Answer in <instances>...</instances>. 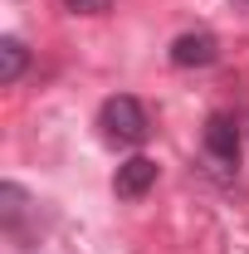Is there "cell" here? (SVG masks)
<instances>
[{
  "label": "cell",
  "instance_id": "8",
  "mask_svg": "<svg viewBox=\"0 0 249 254\" xmlns=\"http://www.w3.org/2000/svg\"><path fill=\"white\" fill-rule=\"evenodd\" d=\"M245 5H249V0H245Z\"/></svg>",
  "mask_w": 249,
  "mask_h": 254
},
{
  "label": "cell",
  "instance_id": "2",
  "mask_svg": "<svg viewBox=\"0 0 249 254\" xmlns=\"http://www.w3.org/2000/svg\"><path fill=\"white\" fill-rule=\"evenodd\" d=\"M205 157L220 176H230L240 166V123L230 113H210L205 118Z\"/></svg>",
  "mask_w": 249,
  "mask_h": 254
},
{
  "label": "cell",
  "instance_id": "6",
  "mask_svg": "<svg viewBox=\"0 0 249 254\" xmlns=\"http://www.w3.org/2000/svg\"><path fill=\"white\" fill-rule=\"evenodd\" d=\"M25 210H30V195L15 186V181H5V186H0V225L15 230V225L25 220Z\"/></svg>",
  "mask_w": 249,
  "mask_h": 254
},
{
  "label": "cell",
  "instance_id": "4",
  "mask_svg": "<svg viewBox=\"0 0 249 254\" xmlns=\"http://www.w3.org/2000/svg\"><path fill=\"white\" fill-rule=\"evenodd\" d=\"M152 186H156V161L152 157H127L123 166H118V176H113V190H118L123 200H142Z\"/></svg>",
  "mask_w": 249,
  "mask_h": 254
},
{
  "label": "cell",
  "instance_id": "1",
  "mask_svg": "<svg viewBox=\"0 0 249 254\" xmlns=\"http://www.w3.org/2000/svg\"><path fill=\"white\" fill-rule=\"evenodd\" d=\"M98 132H103V142H113V147H142L147 132H152V123H147V108L132 93H118V98H108V103L98 108Z\"/></svg>",
  "mask_w": 249,
  "mask_h": 254
},
{
  "label": "cell",
  "instance_id": "3",
  "mask_svg": "<svg viewBox=\"0 0 249 254\" xmlns=\"http://www.w3.org/2000/svg\"><path fill=\"white\" fill-rule=\"evenodd\" d=\"M215 59H220V39L210 30H190L171 44V64L176 68H210Z\"/></svg>",
  "mask_w": 249,
  "mask_h": 254
},
{
  "label": "cell",
  "instance_id": "5",
  "mask_svg": "<svg viewBox=\"0 0 249 254\" xmlns=\"http://www.w3.org/2000/svg\"><path fill=\"white\" fill-rule=\"evenodd\" d=\"M25 64H30L25 44H20L15 34H5V39H0V83H15V78L25 73Z\"/></svg>",
  "mask_w": 249,
  "mask_h": 254
},
{
  "label": "cell",
  "instance_id": "7",
  "mask_svg": "<svg viewBox=\"0 0 249 254\" xmlns=\"http://www.w3.org/2000/svg\"><path fill=\"white\" fill-rule=\"evenodd\" d=\"M63 5H68L73 15H103V10H108L113 0H63Z\"/></svg>",
  "mask_w": 249,
  "mask_h": 254
}]
</instances>
